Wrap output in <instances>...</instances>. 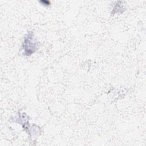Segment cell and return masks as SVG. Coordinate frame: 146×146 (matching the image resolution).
I'll return each instance as SVG.
<instances>
[{
	"label": "cell",
	"instance_id": "obj_1",
	"mask_svg": "<svg viewBox=\"0 0 146 146\" xmlns=\"http://www.w3.org/2000/svg\"><path fill=\"white\" fill-rule=\"evenodd\" d=\"M36 43L33 42V37L31 34H29L25 38L23 47L25 50V54L26 55H30L33 54L36 49Z\"/></svg>",
	"mask_w": 146,
	"mask_h": 146
}]
</instances>
